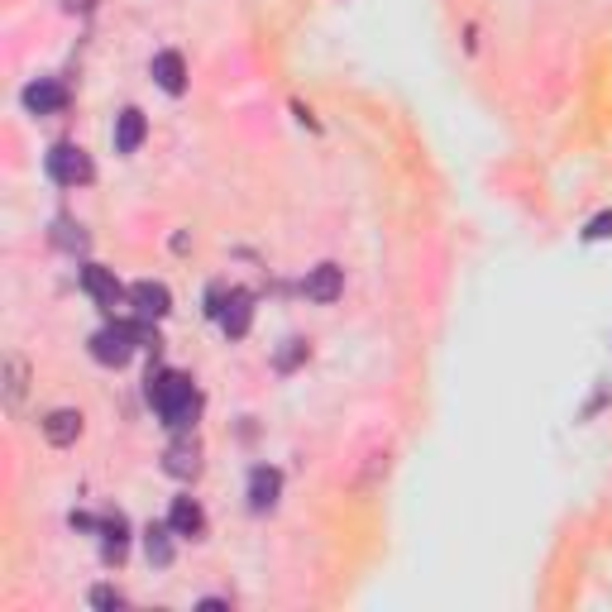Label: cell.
<instances>
[{
    "label": "cell",
    "instance_id": "obj_11",
    "mask_svg": "<svg viewBox=\"0 0 612 612\" xmlns=\"http://www.w3.org/2000/svg\"><path fill=\"white\" fill-rule=\"evenodd\" d=\"M144 134H149V120H144V110H120L115 115V153H134L144 144Z\"/></svg>",
    "mask_w": 612,
    "mask_h": 612
},
{
    "label": "cell",
    "instance_id": "obj_14",
    "mask_svg": "<svg viewBox=\"0 0 612 612\" xmlns=\"http://www.w3.org/2000/svg\"><path fill=\"white\" fill-rule=\"evenodd\" d=\"M163 469L177 474V479H192V474L201 469L197 445H192V440H173V445H168V455H163Z\"/></svg>",
    "mask_w": 612,
    "mask_h": 612
},
{
    "label": "cell",
    "instance_id": "obj_18",
    "mask_svg": "<svg viewBox=\"0 0 612 612\" xmlns=\"http://www.w3.org/2000/svg\"><path fill=\"white\" fill-rule=\"evenodd\" d=\"M91 603H96V608H125V593H115V589H96V593H91Z\"/></svg>",
    "mask_w": 612,
    "mask_h": 612
},
{
    "label": "cell",
    "instance_id": "obj_13",
    "mask_svg": "<svg viewBox=\"0 0 612 612\" xmlns=\"http://www.w3.org/2000/svg\"><path fill=\"white\" fill-rule=\"evenodd\" d=\"M44 436L53 440V445H72V440L82 436V412H72V407H58V412H48Z\"/></svg>",
    "mask_w": 612,
    "mask_h": 612
},
{
    "label": "cell",
    "instance_id": "obj_12",
    "mask_svg": "<svg viewBox=\"0 0 612 612\" xmlns=\"http://www.w3.org/2000/svg\"><path fill=\"white\" fill-rule=\"evenodd\" d=\"M168 526H173L177 536H201V531H206V512H201L197 498H173Z\"/></svg>",
    "mask_w": 612,
    "mask_h": 612
},
{
    "label": "cell",
    "instance_id": "obj_1",
    "mask_svg": "<svg viewBox=\"0 0 612 612\" xmlns=\"http://www.w3.org/2000/svg\"><path fill=\"white\" fill-rule=\"evenodd\" d=\"M149 402L153 412L163 416V426H173V431H187L201 412V393L192 388V378L177 369L149 373Z\"/></svg>",
    "mask_w": 612,
    "mask_h": 612
},
{
    "label": "cell",
    "instance_id": "obj_15",
    "mask_svg": "<svg viewBox=\"0 0 612 612\" xmlns=\"http://www.w3.org/2000/svg\"><path fill=\"white\" fill-rule=\"evenodd\" d=\"M173 526L163 522V526H149V531H144V546H149V560L153 565H173Z\"/></svg>",
    "mask_w": 612,
    "mask_h": 612
},
{
    "label": "cell",
    "instance_id": "obj_5",
    "mask_svg": "<svg viewBox=\"0 0 612 612\" xmlns=\"http://www.w3.org/2000/svg\"><path fill=\"white\" fill-rule=\"evenodd\" d=\"M211 302H220V292L211 297ZM211 316L220 321V330H225V335H235V340H240V335H249V321H254V297H249V292H230V297H225Z\"/></svg>",
    "mask_w": 612,
    "mask_h": 612
},
{
    "label": "cell",
    "instance_id": "obj_17",
    "mask_svg": "<svg viewBox=\"0 0 612 612\" xmlns=\"http://www.w3.org/2000/svg\"><path fill=\"white\" fill-rule=\"evenodd\" d=\"M612 235V211H603V216L589 220V230H584V240H608Z\"/></svg>",
    "mask_w": 612,
    "mask_h": 612
},
{
    "label": "cell",
    "instance_id": "obj_9",
    "mask_svg": "<svg viewBox=\"0 0 612 612\" xmlns=\"http://www.w3.org/2000/svg\"><path fill=\"white\" fill-rule=\"evenodd\" d=\"M149 72L168 96H182V91H187V63H182V53H173V48H168V53H153Z\"/></svg>",
    "mask_w": 612,
    "mask_h": 612
},
{
    "label": "cell",
    "instance_id": "obj_19",
    "mask_svg": "<svg viewBox=\"0 0 612 612\" xmlns=\"http://www.w3.org/2000/svg\"><path fill=\"white\" fill-rule=\"evenodd\" d=\"M20 393H24V364L10 359V402H20Z\"/></svg>",
    "mask_w": 612,
    "mask_h": 612
},
{
    "label": "cell",
    "instance_id": "obj_6",
    "mask_svg": "<svg viewBox=\"0 0 612 612\" xmlns=\"http://www.w3.org/2000/svg\"><path fill=\"white\" fill-rule=\"evenodd\" d=\"M130 306L139 321H163V316L173 311V292L163 283H149V278H144V283L130 287Z\"/></svg>",
    "mask_w": 612,
    "mask_h": 612
},
{
    "label": "cell",
    "instance_id": "obj_2",
    "mask_svg": "<svg viewBox=\"0 0 612 612\" xmlns=\"http://www.w3.org/2000/svg\"><path fill=\"white\" fill-rule=\"evenodd\" d=\"M144 340H149V326H125V321L101 326L96 335H91V359L106 364V369H125Z\"/></svg>",
    "mask_w": 612,
    "mask_h": 612
},
{
    "label": "cell",
    "instance_id": "obj_3",
    "mask_svg": "<svg viewBox=\"0 0 612 612\" xmlns=\"http://www.w3.org/2000/svg\"><path fill=\"white\" fill-rule=\"evenodd\" d=\"M44 168H48V177H53V182H63V187H82V182L96 177L87 149H77V144H53L48 158H44Z\"/></svg>",
    "mask_w": 612,
    "mask_h": 612
},
{
    "label": "cell",
    "instance_id": "obj_7",
    "mask_svg": "<svg viewBox=\"0 0 612 612\" xmlns=\"http://www.w3.org/2000/svg\"><path fill=\"white\" fill-rule=\"evenodd\" d=\"M302 292L311 297V302L330 306L340 292H345V268H335V263H321V268H311L302 278Z\"/></svg>",
    "mask_w": 612,
    "mask_h": 612
},
{
    "label": "cell",
    "instance_id": "obj_4",
    "mask_svg": "<svg viewBox=\"0 0 612 612\" xmlns=\"http://www.w3.org/2000/svg\"><path fill=\"white\" fill-rule=\"evenodd\" d=\"M82 287L96 297V306H101V311H115V306L130 302V292L120 287V278H115L110 268H101V263H87V268H82Z\"/></svg>",
    "mask_w": 612,
    "mask_h": 612
},
{
    "label": "cell",
    "instance_id": "obj_8",
    "mask_svg": "<svg viewBox=\"0 0 612 612\" xmlns=\"http://www.w3.org/2000/svg\"><path fill=\"white\" fill-rule=\"evenodd\" d=\"M67 106V91L53 82V77H39V82H29L24 87V110L29 115H58Z\"/></svg>",
    "mask_w": 612,
    "mask_h": 612
},
{
    "label": "cell",
    "instance_id": "obj_10",
    "mask_svg": "<svg viewBox=\"0 0 612 612\" xmlns=\"http://www.w3.org/2000/svg\"><path fill=\"white\" fill-rule=\"evenodd\" d=\"M278 493H283V474L268 469V464H259V469L249 474V507H254V512H268V507L278 503Z\"/></svg>",
    "mask_w": 612,
    "mask_h": 612
},
{
    "label": "cell",
    "instance_id": "obj_16",
    "mask_svg": "<svg viewBox=\"0 0 612 612\" xmlns=\"http://www.w3.org/2000/svg\"><path fill=\"white\" fill-rule=\"evenodd\" d=\"M101 536H106L101 555H106V560H125V517H115V522H101Z\"/></svg>",
    "mask_w": 612,
    "mask_h": 612
}]
</instances>
